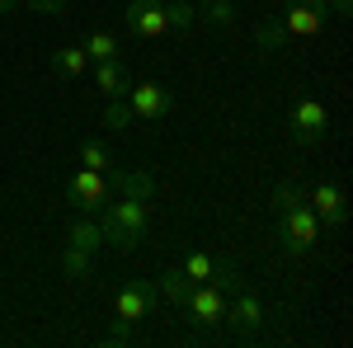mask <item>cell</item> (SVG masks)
<instances>
[{
  "instance_id": "6da1fadb",
  "label": "cell",
  "mask_w": 353,
  "mask_h": 348,
  "mask_svg": "<svg viewBox=\"0 0 353 348\" xmlns=\"http://www.w3.org/2000/svg\"><path fill=\"white\" fill-rule=\"evenodd\" d=\"M99 226H104V245L132 254L137 245L146 240V203H132V198L104 203L99 207Z\"/></svg>"
},
{
  "instance_id": "7a4b0ae2",
  "label": "cell",
  "mask_w": 353,
  "mask_h": 348,
  "mask_svg": "<svg viewBox=\"0 0 353 348\" xmlns=\"http://www.w3.org/2000/svg\"><path fill=\"white\" fill-rule=\"evenodd\" d=\"M321 231H325V226H321V216L311 212V203L278 212V245H283L288 254H306V249H316Z\"/></svg>"
},
{
  "instance_id": "3957f363",
  "label": "cell",
  "mask_w": 353,
  "mask_h": 348,
  "mask_svg": "<svg viewBox=\"0 0 353 348\" xmlns=\"http://www.w3.org/2000/svg\"><path fill=\"white\" fill-rule=\"evenodd\" d=\"M156 301H161V287H156L151 278H128V283L118 287V296H113V320L137 325L141 316L156 311Z\"/></svg>"
},
{
  "instance_id": "277c9868",
  "label": "cell",
  "mask_w": 353,
  "mask_h": 348,
  "mask_svg": "<svg viewBox=\"0 0 353 348\" xmlns=\"http://www.w3.org/2000/svg\"><path fill=\"white\" fill-rule=\"evenodd\" d=\"M226 301H231V292L221 287V283H198L189 292V301H184V311H189V320L198 325V329H212V325L226 320Z\"/></svg>"
},
{
  "instance_id": "5b68a950",
  "label": "cell",
  "mask_w": 353,
  "mask_h": 348,
  "mask_svg": "<svg viewBox=\"0 0 353 348\" xmlns=\"http://www.w3.org/2000/svg\"><path fill=\"white\" fill-rule=\"evenodd\" d=\"M66 203H71L81 216H99V207L109 203V179H104L99 170H81V174H71V184H66Z\"/></svg>"
},
{
  "instance_id": "8992f818",
  "label": "cell",
  "mask_w": 353,
  "mask_h": 348,
  "mask_svg": "<svg viewBox=\"0 0 353 348\" xmlns=\"http://www.w3.org/2000/svg\"><path fill=\"white\" fill-rule=\"evenodd\" d=\"M288 127H292V141L301 146H316V141H325L330 132V113L321 99H311V94H301L297 108H292V118H288Z\"/></svg>"
},
{
  "instance_id": "52a82bcc",
  "label": "cell",
  "mask_w": 353,
  "mask_h": 348,
  "mask_svg": "<svg viewBox=\"0 0 353 348\" xmlns=\"http://www.w3.org/2000/svg\"><path fill=\"white\" fill-rule=\"evenodd\" d=\"M128 108H132V118H141V123H165L170 113H174V99H170V90H161V85L141 81V85H128Z\"/></svg>"
},
{
  "instance_id": "ba28073f",
  "label": "cell",
  "mask_w": 353,
  "mask_h": 348,
  "mask_svg": "<svg viewBox=\"0 0 353 348\" xmlns=\"http://www.w3.org/2000/svg\"><path fill=\"white\" fill-rule=\"evenodd\" d=\"M123 24H128V33H132V38H165V33H170L165 0H128Z\"/></svg>"
},
{
  "instance_id": "9c48e42d",
  "label": "cell",
  "mask_w": 353,
  "mask_h": 348,
  "mask_svg": "<svg viewBox=\"0 0 353 348\" xmlns=\"http://www.w3.org/2000/svg\"><path fill=\"white\" fill-rule=\"evenodd\" d=\"M306 203H311V212L321 216V226H344L349 221V198H344V188L334 179H321L306 193Z\"/></svg>"
},
{
  "instance_id": "30bf717a",
  "label": "cell",
  "mask_w": 353,
  "mask_h": 348,
  "mask_svg": "<svg viewBox=\"0 0 353 348\" xmlns=\"http://www.w3.org/2000/svg\"><path fill=\"white\" fill-rule=\"evenodd\" d=\"M226 320H231V329H236L241 339H250V334L264 325V301L250 292V287H236V301H226Z\"/></svg>"
},
{
  "instance_id": "8fae6325",
  "label": "cell",
  "mask_w": 353,
  "mask_h": 348,
  "mask_svg": "<svg viewBox=\"0 0 353 348\" xmlns=\"http://www.w3.org/2000/svg\"><path fill=\"white\" fill-rule=\"evenodd\" d=\"M109 193L132 198V203H151V193H156V174H151V170H118V174L109 179Z\"/></svg>"
},
{
  "instance_id": "7c38bea8",
  "label": "cell",
  "mask_w": 353,
  "mask_h": 348,
  "mask_svg": "<svg viewBox=\"0 0 353 348\" xmlns=\"http://www.w3.org/2000/svg\"><path fill=\"white\" fill-rule=\"evenodd\" d=\"M278 19H283V33L288 38H311V33H321V24H325V14L311 10V5H301V0H288V10Z\"/></svg>"
},
{
  "instance_id": "4fadbf2b",
  "label": "cell",
  "mask_w": 353,
  "mask_h": 348,
  "mask_svg": "<svg viewBox=\"0 0 353 348\" xmlns=\"http://www.w3.org/2000/svg\"><path fill=\"white\" fill-rule=\"evenodd\" d=\"M94 85H99L104 99H123L128 85H132V76H128V66H123L118 57H109V61H94Z\"/></svg>"
},
{
  "instance_id": "5bb4252c",
  "label": "cell",
  "mask_w": 353,
  "mask_h": 348,
  "mask_svg": "<svg viewBox=\"0 0 353 348\" xmlns=\"http://www.w3.org/2000/svg\"><path fill=\"white\" fill-rule=\"evenodd\" d=\"M48 66H52V76H61V81H81L85 66H90V57H85V48L76 43V48H57Z\"/></svg>"
},
{
  "instance_id": "9a60e30c",
  "label": "cell",
  "mask_w": 353,
  "mask_h": 348,
  "mask_svg": "<svg viewBox=\"0 0 353 348\" xmlns=\"http://www.w3.org/2000/svg\"><path fill=\"white\" fill-rule=\"evenodd\" d=\"M66 245H76V249H85V254H99V245H104V226H99L94 216H81V221H71Z\"/></svg>"
},
{
  "instance_id": "2e32d148",
  "label": "cell",
  "mask_w": 353,
  "mask_h": 348,
  "mask_svg": "<svg viewBox=\"0 0 353 348\" xmlns=\"http://www.w3.org/2000/svg\"><path fill=\"white\" fill-rule=\"evenodd\" d=\"M156 287H161V296L170 301V306H184V301H189V292L198 287V283H193V278L184 273V268H170V273H165V278L156 283Z\"/></svg>"
},
{
  "instance_id": "e0dca14e",
  "label": "cell",
  "mask_w": 353,
  "mask_h": 348,
  "mask_svg": "<svg viewBox=\"0 0 353 348\" xmlns=\"http://www.w3.org/2000/svg\"><path fill=\"white\" fill-rule=\"evenodd\" d=\"M81 48H85V57H90V61H109V57L123 52V43H118L113 33H104V28H90V33L81 38Z\"/></svg>"
},
{
  "instance_id": "ac0fdd59",
  "label": "cell",
  "mask_w": 353,
  "mask_h": 348,
  "mask_svg": "<svg viewBox=\"0 0 353 348\" xmlns=\"http://www.w3.org/2000/svg\"><path fill=\"white\" fill-rule=\"evenodd\" d=\"M61 273L76 278V283L94 278V254H85V249H76V245H66V249H61Z\"/></svg>"
},
{
  "instance_id": "d6986e66",
  "label": "cell",
  "mask_w": 353,
  "mask_h": 348,
  "mask_svg": "<svg viewBox=\"0 0 353 348\" xmlns=\"http://www.w3.org/2000/svg\"><path fill=\"white\" fill-rule=\"evenodd\" d=\"M193 14H198L203 24H217V28H231V24H236V5H231V0H203Z\"/></svg>"
},
{
  "instance_id": "ffe728a7",
  "label": "cell",
  "mask_w": 353,
  "mask_h": 348,
  "mask_svg": "<svg viewBox=\"0 0 353 348\" xmlns=\"http://www.w3.org/2000/svg\"><path fill=\"white\" fill-rule=\"evenodd\" d=\"M81 165H85V170H99V174H104V170L113 165L109 146H104L99 136H85V141H81Z\"/></svg>"
},
{
  "instance_id": "44dd1931",
  "label": "cell",
  "mask_w": 353,
  "mask_h": 348,
  "mask_svg": "<svg viewBox=\"0 0 353 348\" xmlns=\"http://www.w3.org/2000/svg\"><path fill=\"white\" fill-rule=\"evenodd\" d=\"M184 273H189L193 283H208V278H212V273H217V259H212V254H208V249H189V254H184Z\"/></svg>"
},
{
  "instance_id": "7402d4cb",
  "label": "cell",
  "mask_w": 353,
  "mask_h": 348,
  "mask_svg": "<svg viewBox=\"0 0 353 348\" xmlns=\"http://www.w3.org/2000/svg\"><path fill=\"white\" fill-rule=\"evenodd\" d=\"M301 203H306V188L297 179H278V188H273V212H288V207H301Z\"/></svg>"
},
{
  "instance_id": "603a6c76",
  "label": "cell",
  "mask_w": 353,
  "mask_h": 348,
  "mask_svg": "<svg viewBox=\"0 0 353 348\" xmlns=\"http://www.w3.org/2000/svg\"><path fill=\"white\" fill-rule=\"evenodd\" d=\"M283 43H288V33H283V19H269V24L259 28V38H254V48H259L264 57H269V52H278Z\"/></svg>"
},
{
  "instance_id": "cb8c5ba5",
  "label": "cell",
  "mask_w": 353,
  "mask_h": 348,
  "mask_svg": "<svg viewBox=\"0 0 353 348\" xmlns=\"http://www.w3.org/2000/svg\"><path fill=\"white\" fill-rule=\"evenodd\" d=\"M128 123H137V118H132V108H128V99H109L104 127H109V132H128Z\"/></svg>"
},
{
  "instance_id": "d4e9b609",
  "label": "cell",
  "mask_w": 353,
  "mask_h": 348,
  "mask_svg": "<svg viewBox=\"0 0 353 348\" xmlns=\"http://www.w3.org/2000/svg\"><path fill=\"white\" fill-rule=\"evenodd\" d=\"M165 14H170V28H193V5H184V0H165Z\"/></svg>"
},
{
  "instance_id": "484cf974",
  "label": "cell",
  "mask_w": 353,
  "mask_h": 348,
  "mask_svg": "<svg viewBox=\"0 0 353 348\" xmlns=\"http://www.w3.org/2000/svg\"><path fill=\"white\" fill-rule=\"evenodd\" d=\"M104 344H113V348L132 344V325H128V320H113V329H109V334H104Z\"/></svg>"
},
{
  "instance_id": "4316f807",
  "label": "cell",
  "mask_w": 353,
  "mask_h": 348,
  "mask_svg": "<svg viewBox=\"0 0 353 348\" xmlns=\"http://www.w3.org/2000/svg\"><path fill=\"white\" fill-rule=\"evenodd\" d=\"M28 10H38V14H61L66 10V0H24Z\"/></svg>"
},
{
  "instance_id": "83f0119b",
  "label": "cell",
  "mask_w": 353,
  "mask_h": 348,
  "mask_svg": "<svg viewBox=\"0 0 353 348\" xmlns=\"http://www.w3.org/2000/svg\"><path fill=\"white\" fill-rule=\"evenodd\" d=\"M330 14H353V0H330Z\"/></svg>"
},
{
  "instance_id": "f1b7e54d",
  "label": "cell",
  "mask_w": 353,
  "mask_h": 348,
  "mask_svg": "<svg viewBox=\"0 0 353 348\" xmlns=\"http://www.w3.org/2000/svg\"><path fill=\"white\" fill-rule=\"evenodd\" d=\"M24 0H0V14H10V10H19Z\"/></svg>"
}]
</instances>
